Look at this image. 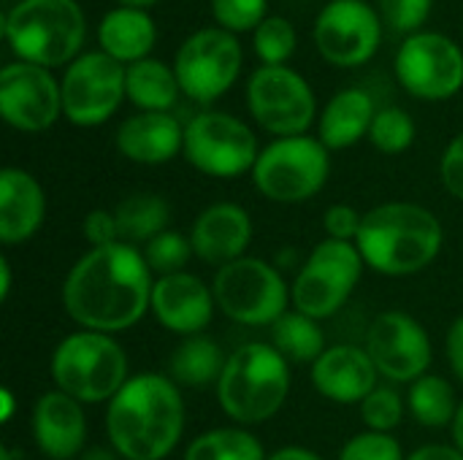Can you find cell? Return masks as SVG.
Listing matches in <instances>:
<instances>
[{
  "label": "cell",
  "instance_id": "6da1fadb",
  "mask_svg": "<svg viewBox=\"0 0 463 460\" xmlns=\"http://www.w3.org/2000/svg\"><path fill=\"white\" fill-rule=\"evenodd\" d=\"M152 271L138 247L111 244L87 249L62 282L65 314L81 331L122 333L152 309Z\"/></svg>",
  "mask_w": 463,
  "mask_h": 460
},
{
  "label": "cell",
  "instance_id": "7a4b0ae2",
  "mask_svg": "<svg viewBox=\"0 0 463 460\" xmlns=\"http://www.w3.org/2000/svg\"><path fill=\"white\" fill-rule=\"evenodd\" d=\"M106 434L122 460H165L184 434V399L168 374H133L106 404Z\"/></svg>",
  "mask_w": 463,
  "mask_h": 460
},
{
  "label": "cell",
  "instance_id": "3957f363",
  "mask_svg": "<svg viewBox=\"0 0 463 460\" xmlns=\"http://www.w3.org/2000/svg\"><path fill=\"white\" fill-rule=\"evenodd\" d=\"M355 244L366 268L383 277H412L439 258L445 230L431 209L410 201H391L364 214Z\"/></svg>",
  "mask_w": 463,
  "mask_h": 460
},
{
  "label": "cell",
  "instance_id": "277c9868",
  "mask_svg": "<svg viewBox=\"0 0 463 460\" xmlns=\"http://www.w3.org/2000/svg\"><path fill=\"white\" fill-rule=\"evenodd\" d=\"M290 393V363L274 344L250 342L233 350L217 380V404L236 426H260L279 415Z\"/></svg>",
  "mask_w": 463,
  "mask_h": 460
},
{
  "label": "cell",
  "instance_id": "5b68a950",
  "mask_svg": "<svg viewBox=\"0 0 463 460\" xmlns=\"http://www.w3.org/2000/svg\"><path fill=\"white\" fill-rule=\"evenodd\" d=\"M3 33L22 62L57 68L79 57L87 19L76 0H19L5 14Z\"/></svg>",
  "mask_w": 463,
  "mask_h": 460
},
{
  "label": "cell",
  "instance_id": "8992f818",
  "mask_svg": "<svg viewBox=\"0 0 463 460\" xmlns=\"http://www.w3.org/2000/svg\"><path fill=\"white\" fill-rule=\"evenodd\" d=\"M54 388L84 407L109 404L130 380L122 344L98 331H73L52 352Z\"/></svg>",
  "mask_w": 463,
  "mask_h": 460
},
{
  "label": "cell",
  "instance_id": "52a82bcc",
  "mask_svg": "<svg viewBox=\"0 0 463 460\" xmlns=\"http://www.w3.org/2000/svg\"><path fill=\"white\" fill-rule=\"evenodd\" d=\"M255 190L271 203H304L315 198L331 176V155L320 138L288 136L260 149L252 168Z\"/></svg>",
  "mask_w": 463,
  "mask_h": 460
},
{
  "label": "cell",
  "instance_id": "ba28073f",
  "mask_svg": "<svg viewBox=\"0 0 463 460\" xmlns=\"http://www.w3.org/2000/svg\"><path fill=\"white\" fill-rule=\"evenodd\" d=\"M212 290L217 309L228 320L250 328H271L285 312H290L288 306L293 304L290 285L285 282L279 268L269 260L247 255L217 268Z\"/></svg>",
  "mask_w": 463,
  "mask_h": 460
},
{
  "label": "cell",
  "instance_id": "9c48e42d",
  "mask_svg": "<svg viewBox=\"0 0 463 460\" xmlns=\"http://www.w3.org/2000/svg\"><path fill=\"white\" fill-rule=\"evenodd\" d=\"M366 260L355 241H320L290 285L293 309L315 320L334 317L355 293Z\"/></svg>",
  "mask_w": 463,
  "mask_h": 460
},
{
  "label": "cell",
  "instance_id": "30bf717a",
  "mask_svg": "<svg viewBox=\"0 0 463 460\" xmlns=\"http://www.w3.org/2000/svg\"><path fill=\"white\" fill-rule=\"evenodd\" d=\"M184 160L214 179L252 174L258 163V138L247 122L225 111H201L184 125Z\"/></svg>",
  "mask_w": 463,
  "mask_h": 460
},
{
  "label": "cell",
  "instance_id": "8fae6325",
  "mask_svg": "<svg viewBox=\"0 0 463 460\" xmlns=\"http://www.w3.org/2000/svg\"><path fill=\"white\" fill-rule=\"evenodd\" d=\"M252 119L271 136H304L317 114L309 81L288 65H260L247 81Z\"/></svg>",
  "mask_w": 463,
  "mask_h": 460
},
{
  "label": "cell",
  "instance_id": "7c38bea8",
  "mask_svg": "<svg viewBox=\"0 0 463 460\" xmlns=\"http://www.w3.org/2000/svg\"><path fill=\"white\" fill-rule=\"evenodd\" d=\"M174 70L182 92L206 106L222 98L239 79L241 43L222 27H203L179 46Z\"/></svg>",
  "mask_w": 463,
  "mask_h": 460
},
{
  "label": "cell",
  "instance_id": "4fadbf2b",
  "mask_svg": "<svg viewBox=\"0 0 463 460\" xmlns=\"http://www.w3.org/2000/svg\"><path fill=\"white\" fill-rule=\"evenodd\" d=\"M60 87H62V114L79 127L103 125L128 98L125 65L109 57L106 52L79 54L65 68Z\"/></svg>",
  "mask_w": 463,
  "mask_h": 460
},
{
  "label": "cell",
  "instance_id": "5bb4252c",
  "mask_svg": "<svg viewBox=\"0 0 463 460\" xmlns=\"http://www.w3.org/2000/svg\"><path fill=\"white\" fill-rule=\"evenodd\" d=\"M399 84L420 100H448L463 87V52L442 33L407 35L396 52Z\"/></svg>",
  "mask_w": 463,
  "mask_h": 460
},
{
  "label": "cell",
  "instance_id": "9a60e30c",
  "mask_svg": "<svg viewBox=\"0 0 463 460\" xmlns=\"http://www.w3.org/2000/svg\"><path fill=\"white\" fill-rule=\"evenodd\" d=\"M366 352L374 361L380 377L402 385H412L429 374L434 361L431 336L420 320L407 312H383L366 331Z\"/></svg>",
  "mask_w": 463,
  "mask_h": 460
},
{
  "label": "cell",
  "instance_id": "2e32d148",
  "mask_svg": "<svg viewBox=\"0 0 463 460\" xmlns=\"http://www.w3.org/2000/svg\"><path fill=\"white\" fill-rule=\"evenodd\" d=\"M383 41L380 14L366 0H331L315 22L317 52L339 68L369 62Z\"/></svg>",
  "mask_w": 463,
  "mask_h": 460
},
{
  "label": "cell",
  "instance_id": "e0dca14e",
  "mask_svg": "<svg viewBox=\"0 0 463 460\" xmlns=\"http://www.w3.org/2000/svg\"><path fill=\"white\" fill-rule=\"evenodd\" d=\"M0 114L22 133L49 130L62 114V87L49 68L33 62H8L0 70Z\"/></svg>",
  "mask_w": 463,
  "mask_h": 460
},
{
  "label": "cell",
  "instance_id": "ac0fdd59",
  "mask_svg": "<svg viewBox=\"0 0 463 460\" xmlns=\"http://www.w3.org/2000/svg\"><path fill=\"white\" fill-rule=\"evenodd\" d=\"M217 301L212 285L190 271L157 277L152 287L155 320L176 336H201L214 317Z\"/></svg>",
  "mask_w": 463,
  "mask_h": 460
},
{
  "label": "cell",
  "instance_id": "d6986e66",
  "mask_svg": "<svg viewBox=\"0 0 463 460\" xmlns=\"http://www.w3.org/2000/svg\"><path fill=\"white\" fill-rule=\"evenodd\" d=\"M30 431L38 453L49 460H79L87 450L84 404L62 390H49L33 404Z\"/></svg>",
  "mask_w": 463,
  "mask_h": 460
},
{
  "label": "cell",
  "instance_id": "ffe728a7",
  "mask_svg": "<svg viewBox=\"0 0 463 460\" xmlns=\"http://www.w3.org/2000/svg\"><path fill=\"white\" fill-rule=\"evenodd\" d=\"M187 236L201 263L222 268L247 255L252 241V217L244 206L220 201L198 214Z\"/></svg>",
  "mask_w": 463,
  "mask_h": 460
},
{
  "label": "cell",
  "instance_id": "44dd1931",
  "mask_svg": "<svg viewBox=\"0 0 463 460\" xmlns=\"http://www.w3.org/2000/svg\"><path fill=\"white\" fill-rule=\"evenodd\" d=\"M315 390L334 404H358L380 385V371L366 347L334 344L312 363Z\"/></svg>",
  "mask_w": 463,
  "mask_h": 460
},
{
  "label": "cell",
  "instance_id": "7402d4cb",
  "mask_svg": "<svg viewBox=\"0 0 463 460\" xmlns=\"http://www.w3.org/2000/svg\"><path fill=\"white\" fill-rule=\"evenodd\" d=\"M46 220V192L24 168L0 171V241L19 247L30 241Z\"/></svg>",
  "mask_w": 463,
  "mask_h": 460
},
{
  "label": "cell",
  "instance_id": "603a6c76",
  "mask_svg": "<svg viewBox=\"0 0 463 460\" xmlns=\"http://www.w3.org/2000/svg\"><path fill=\"white\" fill-rule=\"evenodd\" d=\"M117 149L138 165H163L184 149V127L168 111H141L117 130Z\"/></svg>",
  "mask_w": 463,
  "mask_h": 460
},
{
  "label": "cell",
  "instance_id": "cb8c5ba5",
  "mask_svg": "<svg viewBox=\"0 0 463 460\" xmlns=\"http://www.w3.org/2000/svg\"><path fill=\"white\" fill-rule=\"evenodd\" d=\"M377 117L374 100L361 87H347L336 92L320 114L317 138L328 152L355 146L364 136H369L372 122Z\"/></svg>",
  "mask_w": 463,
  "mask_h": 460
},
{
  "label": "cell",
  "instance_id": "d4e9b609",
  "mask_svg": "<svg viewBox=\"0 0 463 460\" xmlns=\"http://www.w3.org/2000/svg\"><path fill=\"white\" fill-rule=\"evenodd\" d=\"M155 38H157V27L144 8H130V5L111 8L98 24L100 52H106L122 65L146 60L155 46Z\"/></svg>",
  "mask_w": 463,
  "mask_h": 460
},
{
  "label": "cell",
  "instance_id": "484cf974",
  "mask_svg": "<svg viewBox=\"0 0 463 460\" xmlns=\"http://www.w3.org/2000/svg\"><path fill=\"white\" fill-rule=\"evenodd\" d=\"M125 92L128 100L141 111H171L182 87L174 68L146 57L125 68Z\"/></svg>",
  "mask_w": 463,
  "mask_h": 460
},
{
  "label": "cell",
  "instance_id": "4316f807",
  "mask_svg": "<svg viewBox=\"0 0 463 460\" xmlns=\"http://www.w3.org/2000/svg\"><path fill=\"white\" fill-rule=\"evenodd\" d=\"M114 217H117V228H119V241L141 249L155 236L168 230L171 206L157 192H136L117 203Z\"/></svg>",
  "mask_w": 463,
  "mask_h": 460
},
{
  "label": "cell",
  "instance_id": "83f0119b",
  "mask_svg": "<svg viewBox=\"0 0 463 460\" xmlns=\"http://www.w3.org/2000/svg\"><path fill=\"white\" fill-rule=\"evenodd\" d=\"M228 355L209 336H187L174 355L168 358V377L182 388H206L217 385Z\"/></svg>",
  "mask_w": 463,
  "mask_h": 460
},
{
  "label": "cell",
  "instance_id": "f1b7e54d",
  "mask_svg": "<svg viewBox=\"0 0 463 460\" xmlns=\"http://www.w3.org/2000/svg\"><path fill=\"white\" fill-rule=\"evenodd\" d=\"M271 344L279 350V355L288 363H309V366L328 350L320 320L301 314L296 309L285 312L271 325Z\"/></svg>",
  "mask_w": 463,
  "mask_h": 460
},
{
  "label": "cell",
  "instance_id": "f546056e",
  "mask_svg": "<svg viewBox=\"0 0 463 460\" xmlns=\"http://www.w3.org/2000/svg\"><path fill=\"white\" fill-rule=\"evenodd\" d=\"M458 407H461V401L456 396V388L450 385V380H445L439 374H423L407 390V409L426 428L453 426Z\"/></svg>",
  "mask_w": 463,
  "mask_h": 460
},
{
  "label": "cell",
  "instance_id": "4dcf8cb0",
  "mask_svg": "<svg viewBox=\"0 0 463 460\" xmlns=\"http://www.w3.org/2000/svg\"><path fill=\"white\" fill-rule=\"evenodd\" d=\"M266 450L247 428H212L195 437L184 453V460H266Z\"/></svg>",
  "mask_w": 463,
  "mask_h": 460
},
{
  "label": "cell",
  "instance_id": "1f68e13d",
  "mask_svg": "<svg viewBox=\"0 0 463 460\" xmlns=\"http://www.w3.org/2000/svg\"><path fill=\"white\" fill-rule=\"evenodd\" d=\"M141 255L152 274L168 277V274L187 271V263L193 260L195 252H193L190 236L179 233V230H163L160 236H155L149 244L141 247Z\"/></svg>",
  "mask_w": 463,
  "mask_h": 460
},
{
  "label": "cell",
  "instance_id": "d6a6232c",
  "mask_svg": "<svg viewBox=\"0 0 463 460\" xmlns=\"http://www.w3.org/2000/svg\"><path fill=\"white\" fill-rule=\"evenodd\" d=\"M369 141L383 155H402L415 141V119L399 106L380 108L372 122Z\"/></svg>",
  "mask_w": 463,
  "mask_h": 460
},
{
  "label": "cell",
  "instance_id": "836d02e7",
  "mask_svg": "<svg viewBox=\"0 0 463 460\" xmlns=\"http://www.w3.org/2000/svg\"><path fill=\"white\" fill-rule=\"evenodd\" d=\"M252 46L263 65H285L296 52V27L285 16H266L252 35Z\"/></svg>",
  "mask_w": 463,
  "mask_h": 460
},
{
  "label": "cell",
  "instance_id": "e575fe53",
  "mask_svg": "<svg viewBox=\"0 0 463 460\" xmlns=\"http://www.w3.org/2000/svg\"><path fill=\"white\" fill-rule=\"evenodd\" d=\"M404 409L407 401L402 399V393L391 385H377L364 401H361V420L366 426V431H377V434H391L393 428H399V423L404 420Z\"/></svg>",
  "mask_w": 463,
  "mask_h": 460
},
{
  "label": "cell",
  "instance_id": "d590c367",
  "mask_svg": "<svg viewBox=\"0 0 463 460\" xmlns=\"http://www.w3.org/2000/svg\"><path fill=\"white\" fill-rule=\"evenodd\" d=\"M266 5L269 0H212V14L228 33H255L266 19Z\"/></svg>",
  "mask_w": 463,
  "mask_h": 460
},
{
  "label": "cell",
  "instance_id": "8d00e7d4",
  "mask_svg": "<svg viewBox=\"0 0 463 460\" xmlns=\"http://www.w3.org/2000/svg\"><path fill=\"white\" fill-rule=\"evenodd\" d=\"M336 460H407V455L396 437L377 434V431H361L339 450Z\"/></svg>",
  "mask_w": 463,
  "mask_h": 460
},
{
  "label": "cell",
  "instance_id": "74e56055",
  "mask_svg": "<svg viewBox=\"0 0 463 460\" xmlns=\"http://www.w3.org/2000/svg\"><path fill=\"white\" fill-rule=\"evenodd\" d=\"M434 0H380L383 22L396 33H412L429 19Z\"/></svg>",
  "mask_w": 463,
  "mask_h": 460
},
{
  "label": "cell",
  "instance_id": "f35d334b",
  "mask_svg": "<svg viewBox=\"0 0 463 460\" xmlns=\"http://www.w3.org/2000/svg\"><path fill=\"white\" fill-rule=\"evenodd\" d=\"M361 225H364V214L358 209L347 206V203H334L323 214L326 236L336 239V241H358Z\"/></svg>",
  "mask_w": 463,
  "mask_h": 460
},
{
  "label": "cell",
  "instance_id": "ab89813d",
  "mask_svg": "<svg viewBox=\"0 0 463 460\" xmlns=\"http://www.w3.org/2000/svg\"><path fill=\"white\" fill-rule=\"evenodd\" d=\"M81 236L90 244V249L98 247H111L119 244V228H117V217L109 209H95L81 220Z\"/></svg>",
  "mask_w": 463,
  "mask_h": 460
},
{
  "label": "cell",
  "instance_id": "60d3db41",
  "mask_svg": "<svg viewBox=\"0 0 463 460\" xmlns=\"http://www.w3.org/2000/svg\"><path fill=\"white\" fill-rule=\"evenodd\" d=\"M439 176L445 190L463 203V133L456 136L439 160Z\"/></svg>",
  "mask_w": 463,
  "mask_h": 460
},
{
  "label": "cell",
  "instance_id": "b9f144b4",
  "mask_svg": "<svg viewBox=\"0 0 463 460\" xmlns=\"http://www.w3.org/2000/svg\"><path fill=\"white\" fill-rule=\"evenodd\" d=\"M445 352H448V363L453 369V374L463 382V314L456 317L448 328L445 336Z\"/></svg>",
  "mask_w": 463,
  "mask_h": 460
},
{
  "label": "cell",
  "instance_id": "7bdbcfd3",
  "mask_svg": "<svg viewBox=\"0 0 463 460\" xmlns=\"http://www.w3.org/2000/svg\"><path fill=\"white\" fill-rule=\"evenodd\" d=\"M407 460H463L456 445H423L418 447Z\"/></svg>",
  "mask_w": 463,
  "mask_h": 460
},
{
  "label": "cell",
  "instance_id": "ee69618b",
  "mask_svg": "<svg viewBox=\"0 0 463 460\" xmlns=\"http://www.w3.org/2000/svg\"><path fill=\"white\" fill-rule=\"evenodd\" d=\"M266 460H323L317 453L307 450V447H282V450H274Z\"/></svg>",
  "mask_w": 463,
  "mask_h": 460
},
{
  "label": "cell",
  "instance_id": "f6af8a7d",
  "mask_svg": "<svg viewBox=\"0 0 463 460\" xmlns=\"http://www.w3.org/2000/svg\"><path fill=\"white\" fill-rule=\"evenodd\" d=\"M11 296V260L0 258V301H8Z\"/></svg>",
  "mask_w": 463,
  "mask_h": 460
},
{
  "label": "cell",
  "instance_id": "bcb514c9",
  "mask_svg": "<svg viewBox=\"0 0 463 460\" xmlns=\"http://www.w3.org/2000/svg\"><path fill=\"white\" fill-rule=\"evenodd\" d=\"M79 460H119V455L111 447H87Z\"/></svg>",
  "mask_w": 463,
  "mask_h": 460
},
{
  "label": "cell",
  "instance_id": "7dc6e473",
  "mask_svg": "<svg viewBox=\"0 0 463 460\" xmlns=\"http://www.w3.org/2000/svg\"><path fill=\"white\" fill-rule=\"evenodd\" d=\"M450 431H453V445L458 447V453L463 455V401L461 407H458V415H456L453 426H450Z\"/></svg>",
  "mask_w": 463,
  "mask_h": 460
},
{
  "label": "cell",
  "instance_id": "c3c4849f",
  "mask_svg": "<svg viewBox=\"0 0 463 460\" xmlns=\"http://www.w3.org/2000/svg\"><path fill=\"white\" fill-rule=\"evenodd\" d=\"M0 399H3V412H0V420H3V423H8V420L14 418V393H11L8 388H3V390H0Z\"/></svg>",
  "mask_w": 463,
  "mask_h": 460
},
{
  "label": "cell",
  "instance_id": "681fc988",
  "mask_svg": "<svg viewBox=\"0 0 463 460\" xmlns=\"http://www.w3.org/2000/svg\"><path fill=\"white\" fill-rule=\"evenodd\" d=\"M122 5H130V8H146V5H155L157 0H119Z\"/></svg>",
  "mask_w": 463,
  "mask_h": 460
},
{
  "label": "cell",
  "instance_id": "f907efd6",
  "mask_svg": "<svg viewBox=\"0 0 463 460\" xmlns=\"http://www.w3.org/2000/svg\"><path fill=\"white\" fill-rule=\"evenodd\" d=\"M22 458V453H16V450H11V447H0V460H19Z\"/></svg>",
  "mask_w": 463,
  "mask_h": 460
}]
</instances>
